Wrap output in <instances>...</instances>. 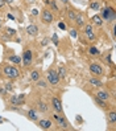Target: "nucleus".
<instances>
[{"label": "nucleus", "mask_w": 116, "mask_h": 131, "mask_svg": "<svg viewBox=\"0 0 116 131\" xmlns=\"http://www.w3.org/2000/svg\"><path fill=\"white\" fill-rule=\"evenodd\" d=\"M48 41H49L48 38H44V40L41 41V44H42V45H46V44H48Z\"/></svg>", "instance_id": "nucleus-37"}, {"label": "nucleus", "mask_w": 116, "mask_h": 131, "mask_svg": "<svg viewBox=\"0 0 116 131\" xmlns=\"http://www.w3.org/2000/svg\"><path fill=\"white\" fill-rule=\"evenodd\" d=\"M88 82L91 83V85H94V86H96V88H100V86H103V82L100 81L98 77H92V78H90L88 80Z\"/></svg>", "instance_id": "nucleus-20"}, {"label": "nucleus", "mask_w": 116, "mask_h": 131, "mask_svg": "<svg viewBox=\"0 0 116 131\" xmlns=\"http://www.w3.org/2000/svg\"><path fill=\"white\" fill-rule=\"evenodd\" d=\"M37 110L40 111V113L46 114V113H49V106L46 105L44 101H38V102H37Z\"/></svg>", "instance_id": "nucleus-12"}, {"label": "nucleus", "mask_w": 116, "mask_h": 131, "mask_svg": "<svg viewBox=\"0 0 116 131\" xmlns=\"http://www.w3.org/2000/svg\"><path fill=\"white\" fill-rule=\"evenodd\" d=\"M2 122H3V119H2V118H0V123H2Z\"/></svg>", "instance_id": "nucleus-43"}, {"label": "nucleus", "mask_w": 116, "mask_h": 131, "mask_svg": "<svg viewBox=\"0 0 116 131\" xmlns=\"http://www.w3.org/2000/svg\"><path fill=\"white\" fill-rule=\"evenodd\" d=\"M32 64H33V52L29 48H27L24 50V53H22V65H24L25 68H28Z\"/></svg>", "instance_id": "nucleus-6"}, {"label": "nucleus", "mask_w": 116, "mask_h": 131, "mask_svg": "<svg viewBox=\"0 0 116 131\" xmlns=\"http://www.w3.org/2000/svg\"><path fill=\"white\" fill-rule=\"evenodd\" d=\"M95 97H98V98H100V99H103V101H108V99H110V94H108L107 91H103V90L96 91V95H95Z\"/></svg>", "instance_id": "nucleus-17"}, {"label": "nucleus", "mask_w": 116, "mask_h": 131, "mask_svg": "<svg viewBox=\"0 0 116 131\" xmlns=\"http://www.w3.org/2000/svg\"><path fill=\"white\" fill-rule=\"evenodd\" d=\"M88 70H90L91 74H94L95 77H98V78L104 75V69L100 66L99 64H96V62H91L90 66H88Z\"/></svg>", "instance_id": "nucleus-5"}, {"label": "nucleus", "mask_w": 116, "mask_h": 131, "mask_svg": "<svg viewBox=\"0 0 116 131\" xmlns=\"http://www.w3.org/2000/svg\"><path fill=\"white\" fill-rule=\"evenodd\" d=\"M90 9H92V11H98V9H100V3L98 2V0H94V2H91V3H90Z\"/></svg>", "instance_id": "nucleus-26"}, {"label": "nucleus", "mask_w": 116, "mask_h": 131, "mask_svg": "<svg viewBox=\"0 0 116 131\" xmlns=\"http://www.w3.org/2000/svg\"><path fill=\"white\" fill-rule=\"evenodd\" d=\"M91 23L94 25H98V27H100L103 24V20H102V17L99 16V15H94V16L91 17Z\"/></svg>", "instance_id": "nucleus-18"}, {"label": "nucleus", "mask_w": 116, "mask_h": 131, "mask_svg": "<svg viewBox=\"0 0 116 131\" xmlns=\"http://www.w3.org/2000/svg\"><path fill=\"white\" fill-rule=\"evenodd\" d=\"M27 115H28V118L30 121H33V122H37L38 121V114H37V111L34 109H29L28 113H27Z\"/></svg>", "instance_id": "nucleus-16"}, {"label": "nucleus", "mask_w": 116, "mask_h": 131, "mask_svg": "<svg viewBox=\"0 0 116 131\" xmlns=\"http://www.w3.org/2000/svg\"><path fill=\"white\" fill-rule=\"evenodd\" d=\"M46 80H48V82L50 85H53V86L58 85L59 83V75H58L57 70H54V69H49L48 73H46Z\"/></svg>", "instance_id": "nucleus-4"}, {"label": "nucleus", "mask_w": 116, "mask_h": 131, "mask_svg": "<svg viewBox=\"0 0 116 131\" xmlns=\"http://www.w3.org/2000/svg\"><path fill=\"white\" fill-rule=\"evenodd\" d=\"M58 75H59V78H61V77H62V78H63V77H65V74H66V69L63 68V66H61L59 69H58Z\"/></svg>", "instance_id": "nucleus-27"}, {"label": "nucleus", "mask_w": 116, "mask_h": 131, "mask_svg": "<svg viewBox=\"0 0 116 131\" xmlns=\"http://www.w3.org/2000/svg\"><path fill=\"white\" fill-rule=\"evenodd\" d=\"M37 13H38V12H37L36 9H32V15H33V16H36V15H37Z\"/></svg>", "instance_id": "nucleus-38"}, {"label": "nucleus", "mask_w": 116, "mask_h": 131, "mask_svg": "<svg viewBox=\"0 0 116 131\" xmlns=\"http://www.w3.org/2000/svg\"><path fill=\"white\" fill-rule=\"evenodd\" d=\"M36 86L37 88H40V89H46V88H48V83H46V81L45 80H37L36 81Z\"/></svg>", "instance_id": "nucleus-25"}, {"label": "nucleus", "mask_w": 116, "mask_h": 131, "mask_svg": "<svg viewBox=\"0 0 116 131\" xmlns=\"http://www.w3.org/2000/svg\"><path fill=\"white\" fill-rule=\"evenodd\" d=\"M75 17H76V12H75V9H69L67 11V19H69V21H74L75 20Z\"/></svg>", "instance_id": "nucleus-24"}, {"label": "nucleus", "mask_w": 116, "mask_h": 131, "mask_svg": "<svg viewBox=\"0 0 116 131\" xmlns=\"http://www.w3.org/2000/svg\"><path fill=\"white\" fill-rule=\"evenodd\" d=\"M61 2H62L63 4H67V3H69V0H61Z\"/></svg>", "instance_id": "nucleus-40"}, {"label": "nucleus", "mask_w": 116, "mask_h": 131, "mask_svg": "<svg viewBox=\"0 0 116 131\" xmlns=\"http://www.w3.org/2000/svg\"><path fill=\"white\" fill-rule=\"evenodd\" d=\"M83 33H84V37H86L90 42L95 41L96 36H95V30H94V27H92V24H87L86 27H84Z\"/></svg>", "instance_id": "nucleus-7"}, {"label": "nucleus", "mask_w": 116, "mask_h": 131, "mask_svg": "<svg viewBox=\"0 0 116 131\" xmlns=\"http://www.w3.org/2000/svg\"><path fill=\"white\" fill-rule=\"evenodd\" d=\"M2 25H3V20H2V17H0V28H2Z\"/></svg>", "instance_id": "nucleus-42"}, {"label": "nucleus", "mask_w": 116, "mask_h": 131, "mask_svg": "<svg viewBox=\"0 0 116 131\" xmlns=\"http://www.w3.org/2000/svg\"><path fill=\"white\" fill-rule=\"evenodd\" d=\"M75 24L78 27H84V23H86V20H84V16L83 13H76V17H75Z\"/></svg>", "instance_id": "nucleus-15"}, {"label": "nucleus", "mask_w": 116, "mask_h": 131, "mask_svg": "<svg viewBox=\"0 0 116 131\" xmlns=\"http://www.w3.org/2000/svg\"><path fill=\"white\" fill-rule=\"evenodd\" d=\"M5 3H11V4H12V3H13V0H5Z\"/></svg>", "instance_id": "nucleus-41"}, {"label": "nucleus", "mask_w": 116, "mask_h": 131, "mask_svg": "<svg viewBox=\"0 0 116 131\" xmlns=\"http://www.w3.org/2000/svg\"><path fill=\"white\" fill-rule=\"evenodd\" d=\"M8 61L9 62H12V64H15V65H19V64H21V58L19 57V56H9L8 57Z\"/></svg>", "instance_id": "nucleus-22"}, {"label": "nucleus", "mask_w": 116, "mask_h": 131, "mask_svg": "<svg viewBox=\"0 0 116 131\" xmlns=\"http://www.w3.org/2000/svg\"><path fill=\"white\" fill-rule=\"evenodd\" d=\"M53 20H54L53 13L49 9H42V12H41V21L44 23V24H51Z\"/></svg>", "instance_id": "nucleus-8"}, {"label": "nucleus", "mask_w": 116, "mask_h": 131, "mask_svg": "<svg viewBox=\"0 0 116 131\" xmlns=\"http://www.w3.org/2000/svg\"><path fill=\"white\" fill-rule=\"evenodd\" d=\"M5 5V0H0V8H3Z\"/></svg>", "instance_id": "nucleus-35"}, {"label": "nucleus", "mask_w": 116, "mask_h": 131, "mask_svg": "<svg viewBox=\"0 0 116 131\" xmlns=\"http://www.w3.org/2000/svg\"><path fill=\"white\" fill-rule=\"evenodd\" d=\"M51 107H53V110L56 113H58V114H62V111H63L62 102H61V99L58 97H53L51 98Z\"/></svg>", "instance_id": "nucleus-9"}, {"label": "nucleus", "mask_w": 116, "mask_h": 131, "mask_svg": "<svg viewBox=\"0 0 116 131\" xmlns=\"http://www.w3.org/2000/svg\"><path fill=\"white\" fill-rule=\"evenodd\" d=\"M5 90L7 91H12V83L11 82H8V83L5 85Z\"/></svg>", "instance_id": "nucleus-33"}, {"label": "nucleus", "mask_w": 116, "mask_h": 131, "mask_svg": "<svg viewBox=\"0 0 116 131\" xmlns=\"http://www.w3.org/2000/svg\"><path fill=\"white\" fill-rule=\"evenodd\" d=\"M27 3L28 4H32V3H34V0H27Z\"/></svg>", "instance_id": "nucleus-39"}, {"label": "nucleus", "mask_w": 116, "mask_h": 131, "mask_svg": "<svg viewBox=\"0 0 116 131\" xmlns=\"http://www.w3.org/2000/svg\"><path fill=\"white\" fill-rule=\"evenodd\" d=\"M27 33H28L29 36L36 37V36L38 35V27H37L36 24H30V25L27 28Z\"/></svg>", "instance_id": "nucleus-13"}, {"label": "nucleus", "mask_w": 116, "mask_h": 131, "mask_svg": "<svg viewBox=\"0 0 116 131\" xmlns=\"http://www.w3.org/2000/svg\"><path fill=\"white\" fill-rule=\"evenodd\" d=\"M40 77H41V72L40 70H33L32 73H30V80L32 81H37V80H40Z\"/></svg>", "instance_id": "nucleus-23"}, {"label": "nucleus", "mask_w": 116, "mask_h": 131, "mask_svg": "<svg viewBox=\"0 0 116 131\" xmlns=\"http://www.w3.org/2000/svg\"><path fill=\"white\" fill-rule=\"evenodd\" d=\"M3 74L7 77V78H9V80H16L17 77L20 75V72H19L17 68H15L12 65H5L3 68Z\"/></svg>", "instance_id": "nucleus-2"}, {"label": "nucleus", "mask_w": 116, "mask_h": 131, "mask_svg": "<svg viewBox=\"0 0 116 131\" xmlns=\"http://www.w3.org/2000/svg\"><path fill=\"white\" fill-rule=\"evenodd\" d=\"M7 94V90L4 88H0V95H5Z\"/></svg>", "instance_id": "nucleus-34"}, {"label": "nucleus", "mask_w": 116, "mask_h": 131, "mask_svg": "<svg viewBox=\"0 0 116 131\" xmlns=\"http://www.w3.org/2000/svg\"><path fill=\"white\" fill-rule=\"evenodd\" d=\"M102 20L106 21V23H115V19H116V15H115V9L112 7H104L102 9Z\"/></svg>", "instance_id": "nucleus-1"}, {"label": "nucleus", "mask_w": 116, "mask_h": 131, "mask_svg": "<svg viewBox=\"0 0 116 131\" xmlns=\"http://www.w3.org/2000/svg\"><path fill=\"white\" fill-rule=\"evenodd\" d=\"M107 117H108V122H110V125L115 126L116 125V113L115 111H110Z\"/></svg>", "instance_id": "nucleus-19"}, {"label": "nucleus", "mask_w": 116, "mask_h": 131, "mask_svg": "<svg viewBox=\"0 0 116 131\" xmlns=\"http://www.w3.org/2000/svg\"><path fill=\"white\" fill-rule=\"evenodd\" d=\"M51 41L56 44V45H58V37H57V35H53V37H51Z\"/></svg>", "instance_id": "nucleus-32"}, {"label": "nucleus", "mask_w": 116, "mask_h": 131, "mask_svg": "<svg viewBox=\"0 0 116 131\" xmlns=\"http://www.w3.org/2000/svg\"><path fill=\"white\" fill-rule=\"evenodd\" d=\"M94 101H95V103L100 107V109H108V107H110V105H108L107 101H103V99H100L98 97H94Z\"/></svg>", "instance_id": "nucleus-14"}, {"label": "nucleus", "mask_w": 116, "mask_h": 131, "mask_svg": "<svg viewBox=\"0 0 116 131\" xmlns=\"http://www.w3.org/2000/svg\"><path fill=\"white\" fill-rule=\"evenodd\" d=\"M51 118L56 121L58 128H61V130H66V128H69V122L66 121L65 115H59V114H56V113H54V114L51 115Z\"/></svg>", "instance_id": "nucleus-3"}, {"label": "nucleus", "mask_w": 116, "mask_h": 131, "mask_svg": "<svg viewBox=\"0 0 116 131\" xmlns=\"http://www.w3.org/2000/svg\"><path fill=\"white\" fill-rule=\"evenodd\" d=\"M49 4H50V7H51V8H53L54 11H56V12H58V11H59V9H58V7H57V3L54 2V0H51V2H50Z\"/></svg>", "instance_id": "nucleus-29"}, {"label": "nucleus", "mask_w": 116, "mask_h": 131, "mask_svg": "<svg viewBox=\"0 0 116 131\" xmlns=\"http://www.w3.org/2000/svg\"><path fill=\"white\" fill-rule=\"evenodd\" d=\"M58 28L62 29V30H66V29H67V25L65 24L63 21H59V23H58Z\"/></svg>", "instance_id": "nucleus-30"}, {"label": "nucleus", "mask_w": 116, "mask_h": 131, "mask_svg": "<svg viewBox=\"0 0 116 131\" xmlns=\"http://www.w3.org/2000/svg\"><path fill=\"white\" fill-rule=\"evenodd\" d=\"M88 54H90L91 57H98V56H100V50H99L96 47H91V48L88 49Z\"/></svg>", "instance_id": "nucleus-21"}, {"label": "nucleus", "mask_w": 116, "mask_h": 131, "mask_svg": "<svg viewBox=\"0 0 116 131\" xmlns=\"http://www.w3.org/2000/svg\"><path fill=\"white\" fill-rule=\"evenodd\" d=\"M7 35H8V36H16V30H15V29H12V28H7Z\"/></svg>", "instance_id": "nucleus-28"}, {"label": "nucleus", "mask_w": 116, "mask_h": 131, "mask_svg": "<svg viewBox=\"0 0 116 131\" xmlns=\"http://www.w3.org/2000/svg\"><path fill=\"white\" fill-rule=\"evenodd\" d=\"M24 99H25V95H24V94L12 95V97L9 98V102H11V105H13V106H22V105H24Z\"/></svg>", "instance_id": "nucleus-10"}, {"label": "nucleus", "mask_w": 116, "mask_h": 131, "mask_svg": "<svg viewBox=\"0 0 116 131\" xmlns=\"http://www.w3.org/2000/svg\"><path fill=\"white\" fill-rule=\"evenodd\" d=\"M37 123H38V127H40L41 130H50L51 126H53L51 121L50 119H46V118L45 119H38Z\"/></svg>", "instance_id": "nucleus-11"}, {"label": "nucleus", "mask_w": 116, "mask_h": 131, "mask_svg": "<svg viewBox=\"0 0 116 131\" xmlns=\"http://www.w3.org/2000/svg\"><path fill=\"white\" fill-rule=\"evenodd\" d=\"M7 17H8L9 20H15V16H13V15H11V13H8V15H7Z\"/></svg>", "instance_id": "nucleus-36"}, {"label": "nucleus", "mask_w": 116, "mask_h": 131, "mask_svg": "<svg viewBox=\"0 0 116 131\" xmlns=\"http://www.w3.org/2000/svg\"><path fill=\"white\" fill-rule=\"evenodd\" d=\"M70 36H71L73 38L78 37V32H76V29H70Z\"/></svg>", "instance_id": "nucleus-31"}]
</instances>
